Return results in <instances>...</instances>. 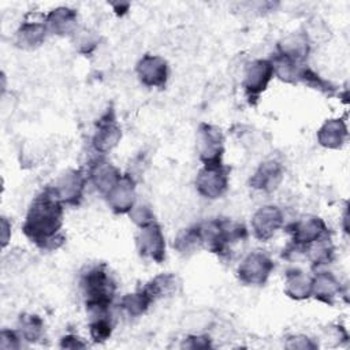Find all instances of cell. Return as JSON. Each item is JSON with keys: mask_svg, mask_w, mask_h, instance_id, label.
<instances>
[{"mask_svg": "<svg viewBox=\"0 0 350 350\" xmlns=\"http://www.w3.org/2000/svg\"><path fill=\"white\" fill-rule=\"evenodd\" d=\"M64 216V204L57 198L51 186L45 187L31 201L22 232L42 250L59 249L66 238L62 234Z\"/></svg>", "mask_w": 350, "mask_h": 350, "instance_id": "1", "label": "cell"}, {"mask_svg": "<svg viewBox=\"0 0 350 350\" xmlns=\"http://www.w3.org/2000/svg\"><path fill=\"white\" fill-rule=\"evenodd\" d=\"M198 228L202 249H206L219 257L228 256L235 243L247 238V230L243 224L223 217L198 223Z\"/></svg>", "mask_w": 350, "mask_h": 350, "instance_id": "2", "label": "cell"}, {"mask_svg": "<svg viewBox=\"0 0 350 350\" xmlns=\"http://www.w3.org/2000/svg\"><path fill=\"white\" fill-rule=\"evenodd\" d=\"M81 290L86 310H109L116 293V283L105 264L89 268L81 276Z\"/></svg>", "mask_w": 350, "mask_h": 350, "instance_id": "3", "label": "cell"}, {"mask_svg": "<svg viewBox=\"0 0 350 350\" xmlns=\"http://www.w3.org/2000/svg\"><path fill=\"white\" fill-rule=\"evenodd\" d=\"M286 230L291 237V242L287 247L291 249V252H304L313 242L331 234L325 221L313 215L302 216L301 219L290 223Z\"/></svg>", "mask_w": 350, "mask_h": 350, "instance_id": "4", "label": "cell"}, {"mask_svg": "<svg viewBox=\"0 0 350 350\" xmlns=\"http://www.w3.org/2000/svg\"><path fill=\"white\" fill-rule=\"evenodd\" d=\"M230 167L220 164H205L196 178L197 191L209 200L220 198L228 189Z\"/></svg>", "mask_w": 350, "mask_h": 350, "instance_id": "5", "label": "cell"}, {"mask_svg": "<svg viewBox=\"0 0 350 350\" xmlns=\"http://www.w3.org/2000/svg\"><path fill=\"white\" fill-rule=\"evenodd\" d=\"M197 153L204 165L223 163L224 135L217 126L200 123L197 130Z\"/></svg>", "mask_w": 350, "mask_h": 350, "instance_id": "6", "label": "cell"}, {"mask_svg": "<svg viewBox=\"0 0 350 350\" xmlns=\"http://www.w3.org/2000/svg\"><path fill=\"white\" fill-rule=\"evenodd\" d=\"M275 264L272 258L261 252L256 250L249 253L238 265L237 275L238 279L247 286H262L267 283Z\"/></svg>", "mask_w": 350, "mask_h": 350, "instance_id": "7", "label": "cell"}, {"mask_svg": "<svg viewBox=\"0 0 350 350\" xmlns=\"http://www.w3.org/2000/svg\"><path fill=\"white\" fill-rule=\"evenodd\" d=\"M273 77L275 71L269 59H257L246 66L242 85L250 104H256Z\"/></svg>", "mask_w": 350, "mask_h": 350, "instance_id": "8", "label": "cell"}, {"mask_svg": "<svg viewBox=\"0 0 350 350\" xmlns=\"http://www.w3.org/2000/svg\"><path fill=\"white\" fill-rule=\"evenodd\" d=\"M122 138V130L118 124L115 111L112 107H109L101 118L96 122V130L92 137V145L93 149L97 153L105 154L111 152Z\"/></svg>", "mask_w": 350, "mask_h": 350, "instance_id": "9", "label": "cell"}, {"mask_svg": "<svg viewBox=\"0 0 350 350\" xmlns=\"http://www.w3.org/2000/svg\"><path fill=\"white\" fill-rule=\"evenodd\" d=\"M86 175L81 168L64 171L51 187L64 205L77 206L83 198Z\"/></svg>", "mask_w": 350, "mask_h": 350, "instance_id": "10", "label": "cell"}, {"mask_svg": "<svg viewBox=\"0 0 350 350\" xmlns=\"http://www.w3.org/2000/svg\"><path fill=\"white\" fill-rule=\"evenodd\" d=\"M137 250L141 257L150 258L154 262H163L165 258V239L161 227L153 221L141 227L135 237Z\"/></svg>", "mask_w": 350, "mask_h": 350, "instance_id": "11", "label": "cell"}, {"mask_svg": "<svg viewBox=\"0 0 350 350\" xmlns=\"http://www.w3.org/2000/svg\"><path fill=\"white\" fill-rule=\"evenodd\" d=\"M48 34L45 15L27 14L15 33V42L23 49H36L44 44Z\"/></svg>", "mask_w": 350, "mask_h": 350, "instance_id": "12", "label": "cell"}, {"mask_svg": "<svg viewBox=\"0 0 350 350\" xmlns=\"http://www.w3.org/2000/svg\"><path fill=\"white\" fill-rule=\"evenodd\" d=\"M139 82L148 88H164L168 81V64L157 55H144L135 67Z\"/></svg>", "mask_w": 350, "mask_h": 350, "instance_id": "13", "label": "cell"}, {"mask_svg": "<svg viewBox=\"0 0 350 350\" xmlns=\"http://www.w3.org/2000/svg\"><path fill=\"white\" fill-rule=\"evenodd\" d=\"M283 226V213L276 205H265L258 208L252 217L253 235L261 241H269Z\"/></svg>", "mask_w": 350, "mask_h": 350, "instance_id": "14", "label": "cell"}, {"mask_svg": "<svg viewBox=\"0 0 350 350\" xmlns=\"http://www.w3.org/2000/svg\"><path fill=\"white\" fill-rule=\"evenodd\" d=\"M105 198L109 208L115 213L118 215L129 213L131 208L135 205V198H137L135 180L129 174L122 175V178L116 182V185L107 193Z\"/></svg>", "mask_w": 350, "mask_h": 350, "instance_id": "15", "label": "cell"}, {"mask_svg": "<svg viewBox=\"0 0 350 350\" xmlns=\"http://www.w3.org/2000/svg\"><path fill=\"white\" fill-rule=\"evenodd\" d=\"M284 168L283 164L278 160H267L258 165L254 174L249 179L252 189L272 193L279 187L283 180Z\"/></svg>", "mask_w": 350, "mask_h": 350, "instance_id": "16", "label": "cell"}, {"mask_svg": "<svg viewBox=\"0 0 350 350\" xmlns=\"http://www.w3.org/2000/svg\"><path fill=\"white\" fill-rule=\"evenodd\" d=\"M88 178L90 179V182L96 187V190L105 197L107 193L122 178V174L112 163L100 157V159H96L92 161V164L89 167Z\"/></svg>", "mask_w": 350, "mask_h": 350, "instance_id": "17", "label": "cell"}, {"mask_svg": "<svg viewBox=\"0 0 350 350\" xmlns=\"http://www.w3.org/2000/svg\"><path fill=\"white\" fill-rule=\"evenodd\" d=\"M340 294V282L332 272L321 271L312 276V297L314 299L332 306Z\"/></svg>", "mask_w": 350, "mask_h": 350, "instance_id": "18", "label": "cell"}, {"mask_svg": "<svg viewBox=\"0 0 350 350\" xmlns=\"http://www.w3.org/2000/svg\"><path fill=\"white\" fill-rule=\"evenodd\" d=\"M310 52V42L306 33H293L278 42L276 53L299 64H305Z\"/></svg>", "mask_w": 350, "mask_h": 350, "instance_id": "19", "label": "cell"}, {"mask_svg": "<svg viewBox=\"0 0 350 350\" xmlns=\"http://www.w3.org/2000/svg\"><path fill=\"white\" fill-rule=\"evenodd\" d=\"M48 33L55 36H74L77 33L78 14L68 7H57L45 15Z\"/></svg>", "mask_w": 350, "mask_h": 350, "instance_id": "20", "label": "cell"}, {"mask_svg": "<svg viewBox=\"0 0 350 350\" xmlns=\"http://www.w3.org/2000/svg\"><path fill=\"white\" fill-rule=\"evenodd\" d=\"M349 131L343 119H327L317 130V142L327 149H339L347 141Z\"/></svg>", "mask_w": 350, "mask_h": 350, "instance_id": "21", "label": "cell"}, {"mask_svg": "<svg viewBox=\"0 0 350 350\" xmlns=\"http://www.w3.org/2000/svg\"><path fill=\"white\" fill-rule=\"evenodd\" d=\"M284 294L295 301L308 299L312 297V276L298 268L288 269L284 276Z\"/></svg>", "mask_w": 350, "mask_h": 350, "instance_id": "22", "label": "cell"}, {"mask_svg": "<svg viewBox=\"0 0 350 350\" xmlns=\"http://www.w3.org/2000/svg\"><path fill=\"white\" fill-rule=\"evenodd\" d=\"M304 253L308 256L309 261L312 262V267H321L331 264L335 257V247L331 239V234L320 238L319 241L309 245Z\"/></svg>", "mask_w": 350, "mask_h": 350, "instance_id": "23", "label": "cell"}, {"mask_svg": "<svg viewBox=\"0 0 350 350\" xmlns=\"http://www.w3.org/2000/svg\"><path fill=\"white\" fill-rule=\"evenodd\" d=\"M154 302V299L152 298V295L146 291L145 287L126 294L122 299H120V308L131 317H139L142 316L149 306Z\"/></svg>", "mask_w": 350, "mask_h": 350, "instance_id": "24", "label": "cell"}, {"mask_svg": "<svg viewBox=\"0 0 350 350\" xmlns=\"http://www.w3.org/2000/svg\"><path fill=\"white\" fill-rule=\"evenodd\" d=\"M89 314V332L96 343L105 342L112 334V321L109 310L88 312Z\"/></svg>", "mask_w": 350, "mask_h": 350, "instance_id": "25", "label": "cell"}, {"mask_svg": "<svg viewBox=\"0 0 350 350\" xmlns=\"http://www.w3.org/2000/svg\"><path fill=\"white\" fill-rule=\"evenodd\" d=\"M144 287L152 295V298L157 301L159 298L175 294L179 287V280L174 273H160L150 279Z\"/></svg>", "mask_w": 350, "mask_h": 350, "instance_id": "26", "label": "cell"}, {"mask_svg": "<svg viewBox=\"0 0 350 350\" xmlns=\"http://www.w3.org/2000/svg\"><path fill=\"white\" fill-rule=\"evenodd\" d=\"M18 332L26 342L36 343L44 336V321L37 314L23 313L18 320Z\"/></svg>", "mask_w": 350, "mask_h": 350, "instance_id": "27", "label": "cell"}, {"mask_svg": "<svg viewBox=\"0 0 350 350\" xmlns=\"http://www.w3.org/2000/svg\"><path fill=\"white\" fill-rule=\"evenodd\" d=\"M174 247L185 256H189L200 249H202V242H201V235H200V228L198 224L190 226L187 228H183L176 238L174 239Z\"/></svg>", "mask_w": 350, "mask_h": 350, "instance_id": "28", "label": "cell"}, {"mask_svg": "<svg viewBox=\"0 0 350 350\" xmlns=\"http://www.w3.org/2000/svg\"><path fill=\"white\" fill-rule=\"evenodd\" d=\"M298 82H302L306 86H309L312 89H316V90H319V92H321L327 96H334V93H335V86L331 82H328L327 79L321 78L317 72H314L306 64L302 67V70L299 72Z\"/></svg>", "mask_w": 350, "mask_h": 350, "instance_id": "29", "label": "cell"}, {"mask_svg": "<svg viewBox=\"0 0 350 350\" xmlns=\"http://www.w3.org/2000/svg\"><path fill=\"white\" fill-rule=\"evenodd\" d=\"M72 38H74V45H75L77 51L83 55L92 53L98 44V36L94 31L88 30V29L77 31L72 36Z\"/></svg>", "mask_w": 350, "mask_h": 350, "instance_id": "30", "label": "cell"}, {"mask_svg": "<svg viewBox=\"0 0 350 350\" xmlns=\"http://www.w3.org/2000/svg\"><path fill=\"white\" fill-rule=\"evenodd\" d=\"M127 215L130 216L131 221L139 228L156 221L153 212L146 205H134Z\"/></svg>", "mask_w": 350, "mask_h": 350, "instance_id": "31", "label": "cell"}, {"mask_svg": "<svg viewBox=\"0 0 350 350\" xmlns=\"http://www.w3.org/2000/svg\"><path fill=\"white\" fill-rule=\"evenodd\" d=\"M284 346L291 350H313L317 347V343L306 335H293L287 338Z\"/></svg>", "mask_w": 350, "mask_h": 350, "instance_id": "32", "label": "cell"}, {"mask_svg": "<svg viewBox=\"0 0 350 350\" xmlns=\"http://www.w3.org/2000/svg\"><path fill=\"white\" fill-rule=\"evenodd\" d=\"M21 335L16 334L12 329H3L0 334V347L3 350H12V349H19L21 343H19Z\"/></svg>", "mask_w": 350, "mask_h": 350, "instance_id": "33", "label": "cell"}, {"mask_svg": "<svg viewBox=\"0 0 350 350\" xmlns=\"http://www.w3.org/2000/svg\"><path fill=\"white\" fill-rule=\"evenodd\" d=\"M211 346V338L208 335H190L182 343L183 349H209Z\"/></svg>", "mask_w": 350, "mask_h": 350, "instance_id": "34", "label": "cell"}, {"mask_svg": "<svg viewBox=\"0 0 350 350\" xmlns=\"http://www.w3.org/2000/svg\"><path fill=\"white\" fill-rule=\"evenodd\" d=\"M60 347L63 349H83L86 347V345L75 335H64L60 339Z\"/></svg>", "mask_w": 350, "mask_h": 350, "instance_id": "35", "label": "cell"}, {"mask_svg": "<svg viewBox=\"0 0 350 350\" xmlns=\"http://www.w3.org/2000/svg\"><path fill=\"white\" fill-rule=\"evenodd\" d=\"M1 228H3V246L8 243V228H11V224L7 221L5 217L1 219Z\"/></svg>", "mask_w": 350, "mask_h": 350, "instance_id": "36", "label": "cell"}]
</instances>
